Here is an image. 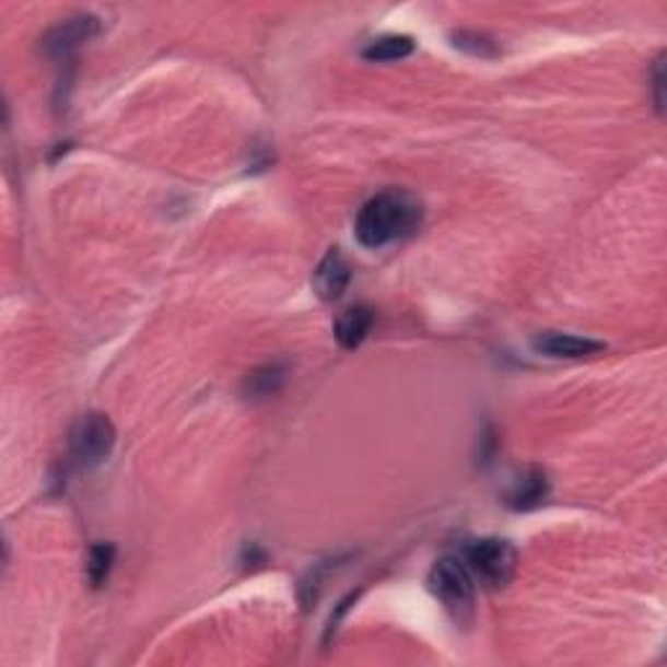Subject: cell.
<instances>
[{"instance_id":"cell-1","label":"cell","mask_w":667,"mask_h":667,"mask_svg":"<svg viewBox=\"0 0 667 667\" xmlns=\"http://www.w3.org/2000/svg\"><path fill=\"white\" fill-rule=\"evenodd\" d=\"M423 224V203L407 190H384L363 203L355 217V237L363 248L378 250L405 241Z\"/></svg>"},{"instance_id":"cell-2","label":"cell","mask_w":667,"mask_h":667,"mask_svg":"<svg viewBox=\"0 0 667 667\" xmlns=\"http://www.w3.org/2000/svg\"><path fill=\"white\" fill-rule=\"evenodd\" d=\"M428 589L456 625H469L475 618V578L461 558L444 555L428 574Z\"/></svg>"},{"instance_id":"cell-3","label":"cell","mask_w":667,"mask_h":667,"mask_svg":"<svg viewBox=\"0 0 667 667\" xmlns=\"http://www.w3.org/2000/svg\"><path fill=\"white\" fill-rule=\"evenodd\" d=\"M461 561L472 574L475 584L482 589L499 592L512 584L516 574V563H519V553L508 540L501 537H482V540H472L461 553Z\"/></svg>"},{"instance_id":"cell-4","label":"cell","mask_w":667,"mask_h":667,"mask_svg":"<svg viewBox=\"0 0 667 667\" xmlns=\"http://www.w3.org/2000/svg\"><path fill=\"white\" fill-rule=\"evenodd\" d=\"M115 441H118V433H115L113 420L102 412H86L68 431V452L77 459V465L94 469L110 459Z\"/></svg>"},{"instance_id":"cell-5","label":"cell","mask_w":667,"mask_h":667,"mask_svg":"<svg viewBox=\"0 0 667 667\" xmlns=\"http://www.w3.org/2000/svg\"><path fill=\"white\" fill-rule=\"evenodd\" d=\"M100 30L102 24L97 16H92V13H77V16L52 26V30L43 37V47L45 52H50V56L68 58L71 52H77L81 45L90 43L92 37H97Z\"/></svg>"},{"instance_id":"cell-6","label":"cell","mask_w":667,"mask_h":667,"mask_svg":"<svg viewBox=\"0 0 667 667\" xmlns=\"http://www.w3.org/2000/svg\"><path fill=\"white\" fill-rule=\"evenodd\" d=\"M533 350L537 355L555 358V360H582V358H595L600 352L608 350V344L597 342L589 337H576V334L566 331H540L533 339Z\"/></svg>"},{"instance_id":"cell-7","label":"cell","mask_w":667,"mask_h":667,"mask_svg":"<svg viewBox=\"0 0 667 667\" xmlns=\"http://www.w3.org/2000/svg\"><path fill=\"white\" fill-rule=\"evenodd\" d=\"M350 279L352 271L347 258L342 256V250L329 248L321 261H318L316 271H313V290H316V295L321 297V301L334 303L350 288Z\"/></svg>"},{"instance_id":"cell-8","label":"cell","mask_w":667,"mask_h":667,"mask_svg":"<svg viewBox=\"0 0 667 667\" xmlns=\"http://www.w3.org/2000/svg\"><path fill=\"white\" fill-rule=\"evenodd\" d=\"M550 495V478L546 469L527 467L522 469L519 478L512 482L506 493V506L514 512H533V508L542 506Z\"/></svg>"},{"instance_id":"cell-9","label":"cell","mask_w":667,"mask_h":667,"mask_svg":"<svg viewBox=\"0 0 667 667\" xmlns=\"http://www.w3.org/2000/svg\"><path fill=\"white\" fill-rule=\"evenodd\" d=\"M373 321H376V313L367 308V305L347 308L342 316L334 321V337H337V342L342 344L344 350H358L367 339V334H371Z\"/></svg>"},{"instance_id":"cell-10","label":"cell","mask_w":667,"mask_h":667,"mask_svg":"<svg viewBox=\"0 0 667 667\" xmlns=\"http://www.w3.org/2000/svg\"><path fill=\"white\" fill-rule=\"evenodd\" d=\"M284 381H288V367L279 365V363H267L245 376L243 394H245V399H250V401L271 399L274 394H279V389H282Z\"/></svg>"},{"instance_id":"cell-11","label":"cell","mask_w":667,"mask_h":667,"mask_svg":"<svg viewBox=\"0 0 667 667\" xmlns=\"http://www.w3.org/2000/svg\"><path fill=\"white\" fill-rule=\"evenodd\" d=\"M414 52V39L407 34H384V37L373 39L363 50V58L371 63H394V60H405Z\"/></svg>"},{"instance_id":"cell-12","label":"cell","mask_w":667,"mask_h":667,"mask_svg":"<svg viewBox=\"0 0 667 667\" xmlns=\"http://www.w3.org/2000/svg\"><path fill=\"white\" fill-rule=\"evenodd\" d=\"M115 563V546L113 542H97L90 548V558H86V578H90L92 589H102L110 578Z\"/></svg>"},{"instance_id":"cell-13","label":"cell","mask_w":667,"mask_h":667,"mask_svg":"<svg viewBox=\"0 0 667 667\" xmlns=\"http://www.w3.org/2000/svg\"><path fill=\"white\" fill-rule=\"evenodd\" d=\"M337 558L334 561H321V563H313V569H308V574L301 578V587H297V597H301L303 608H313V605L318 602V597H321L324 582L329 578V574L334 569H337Z\"/></svg>"},{"instance_id":"cell-14","label":"cell","mask_w":667,"mask_h":667,"mask_svg":"<svg viewBox=\"0 0 667 667\" xmlns=\"http://www.w3.org/2000/svg\"><path fill=\"white\" fill-rule=\"evenodd\" d=\"M452 39L456 47H461V50L472 52V56H478V58L499 56L493 39H488L485 34H480V32H454Z\"/></svg>"},{"instance_id":"cell-15","label":"cell","mask_w":667,"mask_h":667,"mask_svg":"<svg viewBox=\"0 0 667 667\" xmlns=\"http://www.w3.org/2000/svg\"><path fill=\"white\" fill-rule=\"evenodd\" d=\"M652 81H655V107H657V115H663L665 110V58H657L655 63V71H652Z\"/></svg>"}]
</instances>
